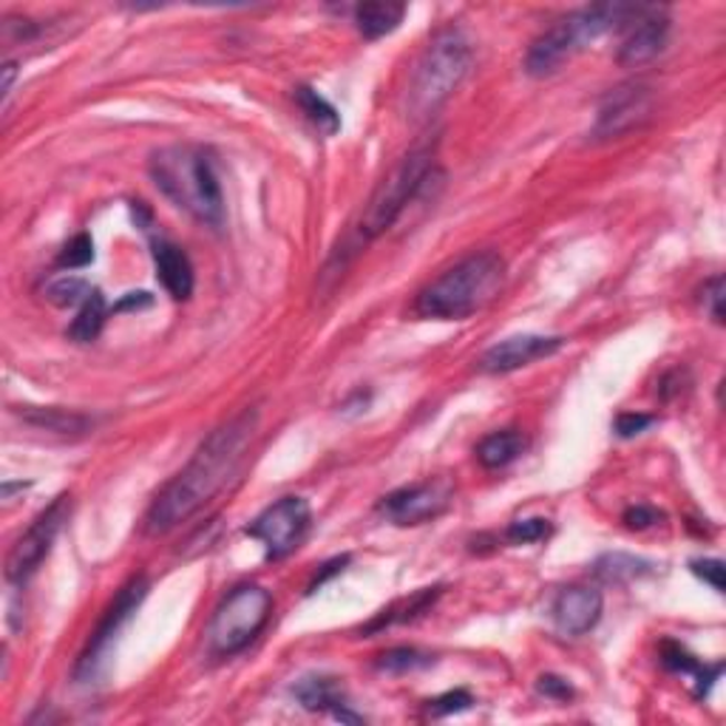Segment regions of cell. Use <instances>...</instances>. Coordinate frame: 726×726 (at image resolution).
I'll return each mask as SVG.
<instances>
[{"mask_svg": "<svg viewBox=\"0 0 726 726\" xmlns=\"http://www.w3.org/2000/svg\"><path fill=\"white\" fill-rule=\"evenodd\" d=\"M639 7H619V3H599V7H585L579 12H570L568 18L556 20V26L531 43L525 54V72L531 77H545L554 74L565 60L574 57L585 46H590L610 29L628 23L636 18Z\"/></svg>", "mask_w": 726, "mask_h": 726, "instance_id": "obj_5", "label": "cell"}, {"mask_svg": "<svg viewBox=\"0 0 726 726\" xmlns=\"http://www.w3.org/2000/svg\"><path fill=\"white\" fill-rule=\"evenodd\" d=\"M403 18H406V7L392 3V0H370V3H357L355 7V26L366 40L392 34L401 26Z\"/></svg>", "mask_w": 726, "mask_h": 726, "instance_id": "obj_17", "label": "cell"}, {"mask_svg": "<svg viewBox=\"0 0 726 726\" xmlns=\"http://www.w3.org/2000/svg\"><path fill=\"white\" fill-rule=\"evenodd\" d=\"M106 318H108L106 298H103V292L99 290H94L92 296L86 298V305H79L77 318H74L72 327H68V338L77 341V344H92L94 338L103 332Z\"/></svg>", "mask_w": 726, "mask_h": 726, "instance_id": "obj_22", "label": "cell"}, {"mask_svg": "<svg viewBox=\"0 0 726 726\" xmlns=\"http://www.w3.org/2000/svg\"><path fill=\"white\" fill-rule=\"evenodd\" d=\"M565 346V338L551 335H514L505 338L500 344L491 346L485 355L480 357V370L491 372V375H505V372L522 370L529 363L551 357Z\"/></svg>", "mask_w": 726, "mask_h": 726, "instance_id": "obj_14", "label": "cell"}, {"mask_svg": "<svg viewBox=\"0 0 726 726\" xmlns=\"http://www.w3.org/2000/svg\"><path fill=\"white\" fill-rule=\"evenodd\" d=\"M310 529V505L301 497H281L247 525V536L265 545L267 559H281L298 548Z\"/></svg>", "mask_w": 726, "mask_h": 726, "instance_id": "obj_9", "label": "cell"}, {"mask_svg": "<svg viewBox=\"0 0 726 726\" xmlns=\"http://www.w3.org/2000/svg\"><path fill=\"white\" fill-rule=\"evenodd\" d=\"M296 103L301 106V111L307 114V119H310L312 126H316L321 134L332 137V134L341 131V114H338L335 108H332L330 103H327V99L316 92V88H310V86L298 88Z\"/></svg>", "mask_w": 726, "mask_h": 726, "instance_id": "obj_23", "label": "cell"}, {"mask_svg": "<svg viewBox=\"0 0 726 726\" xmlns=\"http://www.w3.org/2000/svg\"><path fill=\"white\" fill-rule=\"evenodd\" d=\"M522 451H525V437L516 429H502L489 437H482L480 446H477V460H480L482 469L497 471L511 466Z\"/></svg>", "mask_w": 726, "mask_h": 726, "instance_id": "obj_21", "label": "cell"}, {"mask_svg": "<svg viewBox=\"0 0 726 726\" xmlns=\"http://www.w3.org/2000/svg\"><path fill=\"white\" fill-rule=\"evenodd\" d=\"M437 596H440V588H426V590H420V594L412 596V599L401 601V605H392L389 610H383V616L375 621V624H372L370 630L383 628V624H395V621H397V624L415 621L417 616H423L426 610L431 608V605H435Z\"/></svg>", "mask_w": 726, "mask_h": 726, "instance_id": "obj_25", "label": "cell"}, {"mask_svg": "<svg viewBox=\"0 0 726 726\" xmlns=\"http://www.w3.org/2000/svg\"><path fill=\"white\" fill-rule=\"evenodd\" d=\"M151 256L153 267H157V278L171 292V298H177V301L191 298L196 278H193V265L188 253L173 242H168V238H153Z\"/></svg>", "mask_w": 726, "mask_h": 726, "instance_id": "obj_16", "label": "cell"}, {"mask_svg": "<svg viewBox=\"0 0 726 726\" xmlns=\"http://www.w3.org/2000/svg\"><path fill=\"white\" fill-rule=\"evenodd\" d=\"M146 596H148L146 576H134L126 588L119 590L117 599H114V605L106 610L103 621H99V628L92 633V641H88L86 653L79 655V661H77L79 681L94 679V675H97L99 664H103V659H106L108 650H111L114 639L119 636V630L126 628V621L137 613L139 605L146 601Z\"/></svg>", "mask_w": 726, "mask_h": 726, "instance_id": "obj_10", "label": "cell"}, {"mask_svg": "<svg viewBox=\"0 0 726 726\" xmlns=\"http://www.w3.org/2000/svg\"><path fill=\"white\" fill-rule=\"evenodd\" d=\"M471 704H474V698H471L466 690H451V693L429 701V709H431V715H457V713H466V709H471Z\"/></svg>", "mask_w": 726, "mask_h": 726, "instance_id": "obj_30", "label": "cell"}, {"mask_svg": "<svg viewBox=\"0 0 726 726\" xmlns=\"http://www.w3.org/2000/svg\"><path fill=\"white\" fill-rule=\"evenodd\" d=\"M471 68V43L460 29L437 32L423 49L406 88V111L412 119H429L457 92Z\"/></svg>", "mask_w": 726, "mask_h": 726, "instance_id": "obj_4", "label": "cell"}, {"mask_svg": "<svg viewBox=\"0 0 726 726\" xmlns=\"http://www.w3.org/2000/svg\"><path fill=\"white\" fill-rule=\"evenodd\" d=\"M653 92L641 83H630V86H619L601 99L599 114H596L594 137L596 139H616L621 134L633 131V128L644 126L653 117Z\"/></svg>", "mask_w": 726, "mask_h": 726, "instance_id": "obj_11", "label": "cell"}, {"mask_svg": "<svg viewBox=\"0 0 726 726\" xmlns=\"http://www.w3.org/2000/svg\"><path fill=\"white\" fill-rule=\"evenodd\" d=\"M292 695L301 701V707L310 713H338L344 704V690L338 684V679L330 675H307L292 687Z\"/></svg>", "mask_w": 726, "mask_h": 726, "instance_id": "obj_19", "label": "cell"}, {"mask_svg": "<svg viewBox=\"0 0 726 726\" xmlns=\"http://www.w3.org/2000/svg\"><path fill=\"white\" fill-rule=\"evenodd\" d=\"M661 664H664L670 673L690 675L695 684V698H704V695L709 693V687L718 681L720 670H724L720 664H715V668H704L695 655H690L687 650L681 648V644H673V641H668V644L661 648Z\"/></svg>", "mask_w": 726, "mask_h": 726, "instance_id": "obj_18", "label": "cell"}, {"mask_svg": "<svg viewBox=\"0 0 726 726\" xmlns=\"http://www.w3.org/2000/svg\"><path fill=\"white\" fill-rule=\"evenodd\" d=\"M536 690H540V695H545V698L551 701L574 698V687H570L565 679H559V675H542V679L536 681Z\"/></svg>", "mask_w": 726, "mask_h": 726, "instance_id": "obj_34", "label": "cell"}, {"mask_svg": "<svg viewBox=\"0 0 726 726\" xmlns=\"http://www.w3.org/2000/svg\"><path fill=\"white\" fill-rule=\"evenodd\" d=\"M653 417L650 415H639V412H624V415L616 417V435L619 437H636L641 431L648 429Z\"/></svg>", "mask_w": 726, "mask_h": 726, "instance_id": "obj_35", "label": "cell"}, {"mask_svg": "<svg viewBox=\"0 0 726 726\" xmlns=\"http://www.w3.org/2000/svg\"><path fill=\"white\" fill-rule=\"evenodd\" d=\"M704 307L709 310L715 324H724V278H709V285L704 287Z\"/></svg>", "mask_w": 726, "mask_h": 726, "instance_id": "obj_32", "label": "cell"}, {"mask_svg": "<svg viewBox=\"0 0 726 726\" xmlns=\"http://www.w3.org/2000/svg\"><path fill=\"white\" fill-rule=\"evenodd\" d=\"M151 179L173 205L207 227H222L225 199L211 153L193 146L162 148L151 157Z\"/></svg>", "mask_w": 726, "mask_h": 726, "instance_id": "obj_3", "label": "cell"}, {"mask_svg": "<svg viewBox=\"0 0 726 726\" xmlns=\"http://www.w3.org/2000/svg\"><path fill=\"white\" fill-rule=\"evenodd\" d=\"M551 534H554V525L548 520H542V516H534V520L511 522L509 531H505V540L511 545H531V542L548 540Z\"/></svg>", "mask_w": 726, "mask_h": 726, "instance_id": "obj_28", "label": "cell"}, {"mask_svg": "<svg viewBox=\"0 0 726 726\" xmlns=\"http://www.w3.org/2000/svg\"><path fill=\"white\" fill-rule=\"evenodd\" d=\"M273 613L270 590L258 585H242L231 590L216 608L207 628L213 655H236L265 630Z\"/></svg>", "mask_w": 726, "mask_h": 726, "instance_id": "obj_7", "label": "cell"}, {"mask_svg": "<svg viewBox=\"0 0 726 726\" xmlns=\"http://www.w3.org/2000/svg\"><path fill=\"white\" fill-rule=\"evenodd\" d=\"M18 415L20 420L34 426V429L54 431V435H66V437L86 435V431H92L94 426L92 417L79 415V412L54 409V406H49V409H34V406H29V409H20Z\"/></svg>", "mask_w": 726, "mask_h": 726, "instance_id": "obj_20", "label": "cell"}, {"mask_svg": "<svg viewBox=\"0 0 726 726\" xmlns=\"http://www.w3.org/2000/svg\"><path fill=\"white\" fill-rule=\"evenodd\" d=\"M670 38V18L664 14V9L653 7H641V12L636 14V23L630 29V34L624 38V43L619 46V66L624 68H639L648 66L664 52Z\"/></svg>", "mask_w": 726, "mask_h": 726, "instance_id": "obj_13", "label": "cell"}, {"mask_svg": "<svg viewBox=\"0 0 726 726\" xmlns=\"http://www.w3.org/2000/svg\"><path fill=\"white\" fill-rule=\"evenodd\" d=\"M256 426L258 412L245 409L227 423H222L218 429H213L185 469L153 497L151 509L146 514L148 534H168L177 525L191 520L199 509H205L207 502L225 489L231 477L238 471L247 446L256 435Z\"/></svg>", "mask_w": 726, "mask_h": 726, "instance_id": "obj_1", "label": "cell"}, {"mask_svg": "<svg viewBox=\"0 0 726 726\" xmlns=\"http://www.w3.org/2000/svg\"><path fill=\"white\" fill-rule=\"evenodd\" d=\"M68 511H72L68 497H57V500H54L49 509L40 511L32 525L20 534V540L14 542L7 556V579L12 581V585H23V581L40 568V562L46 559L54 540H57L60 529H63V522L68 520Z\"/></svg>", "mask_w": 726, "mask_h": 726, "instance_id": "obj_8", "label": "cell"}, {"mask_svg": "<svg viewBox=\"0 0 726 726\" xmlns=\"http://www.w3.org/2000/svg\"><path fill=\"white\" fill-rule=\"evenodd\" d=\"M594 574L599 576L601 581H613V585H619V581H630L636 579V576L650 574V565L648 562L636 559V556L630 554H608L596 562Z\"/></svg>", "mask_w": 726, "mask_h": 726, "instance_id": "obj_24", "label": "cell"}, {"mask_svg": "<svg viewBox=\"0 0 726 726\" xmlns=\"http://www.w3.org/2000/svg\"><path fill=\"white\" fill-rule=\"evenodd\" d=\"M92 292L94 290L83 281V278L63 276L49 285V301L57 307H77V305H86V298L92 296Z\"/></svg>", "mask_w": 726, "mask_h": 726, "instance_id": "obj_26", "label": "cell"}, {"mask_svg": "<svg viewBox=\"0 0 726 726\" xmlns=\"http://www.w3.org/2000/svg\"><path fill=\"white\" fill-rule=\"evenodd\" d=\"M23 489H29V482H3V500L7 502H12V497H14V491H23Z\"/></svg>", "mask_w": 726, "mask_h": 726, "instance_id": "obj_38", "label": "cell"}, {"mask_svg": "<svg viewBox=\"0 0 726 726\" xmlns=\"http://www.w3.org/2000/svg\"><path fill=\"white\" fill-rule=\"evenodd\" d=\"M346 562H350V556H338V559L327 562V565H324V570H321V576H316V579H312V585H310V594H312V590H318V588H321V585H324V581L330 579V576L341 574V570H344V565H346Z\"/></svg>", "mask_w": 726, "mask_h": 726, "instance_id": "obj_36", "label": "cell"}, {"mask_svg": "<svg viewBox=\"0 0 726 726\" xmlns=\"http://www.w3.org/2000/svg\"><path fill=\"white\" fill-rule=\"evenodd\" d=\"M449 502L451 482L429 480L409 485V489L392 491L389 497H383L377 511H381L386 520L395 522V525H420V522H429L435 520V516H440L442 511L449 509Z\"/></svg>", "mask_w": 726, "mask_h": 726, "instance_id": "obj_12", "label": "cell"}, {"mask_svg": "<svg viewBox=\"0 0 726 726\" xmlns=\"http://www.w3.org/2000/svg\"><path fill=\"white\" fill-rule=\"evenodd\" d=\"M693 574L707 581L715 594H724V562L720 559H695Z\"/></svg>", "mask_w": 726, "mask_h": 726, "instance_id": "obj_31", "label": "cell"}, {"mask_svg": "<svg viewBox=\"0 0 726 726\" xmlns=\"http://www.w3.org/2000/svg\"><path fill=\"white\" fill-rule=\"evenodd\" d=\"M435 173V142H423L412 148L406 157L392 168V173L383 179L377 191L372 193L370 205L361 216V233L366 238H377L389 231L397 222L406 205L420 193V188L429 182Z\"/></svg>", "mask_w": 726, "mask_h": 726, "instance_id": "obj_6", "label": "cell"}, {"mask_svg": "<svg viewBox=\"0 0 726 726\" xmlns=\"http://www.w3.org/2000/svg\"><path fill=\"white\" fill-rule=\"evenodd\" d=\"M664 520V514L655 509H650V505H633V509L624 511V525H628L630 531H644V529H653L655 522Z\"/></svg>", "mask_w": 726, "mask_h": 726, "instance_id": "obj_33", "label": "cell"}, {"mask_svg": "<svg viewBox=\"0 0 726 726\" xmlns=\"http://www.w3.org/2000/svg\"><path fill=\"white\" fill-rule=\"evenodd\" d=\"M431 664L429 655H423L420 650L415 648H395L389 653H383L381 661H377V670L383 673H412V670H420Z\"/></svg>", "mask_w": 726, "mask_h": 726, "instance_id": "obj_27", "label": "cell"}, {"mask_svg": "<svg viewBox=\"0 0 726 726\" xmlns=\"http://www.w3.org/2000/svg\"><path fill=\"white\" fill-rule=\"evenodd\" d=\"M601 594L588 585H574V588L559 590V596L554 599V624L565 636H585L596 628V621L601 619Z\"/></svg>", "mask_w": 726, "mask_h": 726, "instance_id": "obj_15", "label": "cell"}, {"mask_svg": "<svg viewBox=\"0 0 726 726\" xmlns=\"http://www.w3.org/2000/svg\"><path fill=\"white\" fill-rule=\"evenodd\" d=\"M502 285H505V261L500 253H471L435 278L426 290H420L415 312L437 321H462L485 310L502 292Z\"/></svg>", "mask_w": 726, "mask_h": 726, "instance_id": "obj_2", "label": "cell"}, {"mask_svg": "<svg viewBox=\"0 0 726 726\" xmlns=\"http://www.w3.org/2000/svg\"><path fill=\"white\" fill-rule=\"evenodd\" d=\"M14 77H18V66H14V63H7V66H3V106H9V97H12V88H14Z\"/></svg>", "mask_w": 726, "mask_h": 726, "instance_id": "obj_37", "label": "cell"}, {"mask_svg": "<svg viewBox=\"0 0 726 726\" xmlns=\"http://www.w3.org/2000/svg\"><path fill=\"white\" fill-rule=\"evenodd\" d=\"M94 261V242L88 233H79L63 247L60 253V267H66V270H77V267H86Z\"/></svg>", "mask_w": 726, "mask_h": 726, "instance_id": "obj_29", "label": "cell"}]
</instances>
